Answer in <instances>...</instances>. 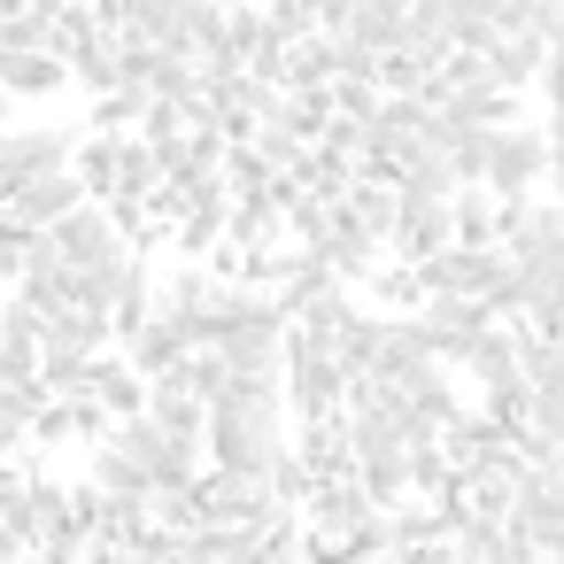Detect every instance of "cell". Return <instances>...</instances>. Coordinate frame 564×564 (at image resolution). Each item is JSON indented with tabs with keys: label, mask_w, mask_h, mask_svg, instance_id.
Instances as JSON below:
<instances>
[{
	"label": "cell",
	"mask_w": 564,
	"mask_h": 564,
	"mask_svg": "<svg viewBox=\"0 0 564 564\" xmlns=\"http://www.w3.org/2000/svg\"><path fill=\"white\" fill-rule=\"evenodd\" d=\"M279 417H286L279 402L217 410V417H209V433H202V448L217 456V471H225V479H271V471H279V456H286V425H279Z\"/></svg>",
	"instance_id": "cell-1"
},
{
	"label": "cell",
	"mask_w": 564,
	"mask_h": 564,
	"mask_svg": "<svg viewBox=\"0 0 564 564\" xmlns=\"http://www.w3.org/2000/svg\"><path fill=\"white\" fill-rule=\"evenodd\" d=\"M348 371H340V356L325 348V340H302V333H286V379H279V402L302 417V425H333L340 410H348Z\"/></svg>",
	"instance_id": "cell-2"
},
{
	"label": "cell",
	"mask_w": 564,
	"mask_h": 564,
	"mask_svg": "<svg viewBox=\"0 0 564 564\" xmlns=\"http://www.w3.org/2000/svg\"><path fill=\"white\" fill-rule=\"evenodd\" d=\"M78 163V132L70 124H9L0 132V202L32 178H55Z\"/></svg>",
	"instance_id": "cell-3"
},
{
	"label": "cell",
	"mask_w": 564,
	"mask_h": 564,
	"mask_svg": "<svg viewBox=\"0 0 564 564\" xmlns=\"http://www.w3.org/2000/svg\"><path fill=\"white\" fill-rule=\"evenodd\" d=\"M410 279H417V302H487L510 279V263H502V248H441Z\"/></svg>",
	"instance_id": "cell-4"
},
{
	"label": "cell",
	"mask_w": 564,
	"mask_h": 564,
	"mask_svg": "<svg viewBox=\"0 0 564 564\" xmlns=\"http://www.w3.org/2000/svg\"><path fill=\"white\" fill-rule=\"evenodd\" d=\"M549 178V132L541 124H502L495 140H487V194L495 202H525V186H541Z\"/></svg>",
	"instance_id": "cell-5"
},
{
	"label": "cell",
	"mask_w": 564,
	"mask_h": 564,
	"mask_svg": "<svg viewBox=\"0 0 564 564\" xmlns=\"http://www.w3.org/2000/svg\"><path fill=\"white\" fill-rule=\"evenodd\" d=\"M55 248H63V271L70 279H86V271H101V263H117L124 248H140L124 225H117V209H101V202H86V209H70L55 232H47Z\"/></svg>",
	"instance_id": "cell-6"
},
{
	"label": "cell",
	"mask_w": 564,
	"mask_h": 564,
	"mask_svg": "<svg viewBox=\"0 0 564 564\" xmlns=\"http://www.w3.org/2000/svg\"><path fill=\"white\" fill-rule=\"evenodd\" d=\"M109 448H117V456H124V464L148 479V487H186V479H194V456H202V448H178L171 433H155L148 417L109 425Z\"/></svg>",
	"instance_id": "cell-7"
},
{
	"label": "cell",
	"mask_w": 564,
	"mask_h": 564,
	"mask_svg": "<svg viewBox=\"0 0 564 564\" xmlns=\"http://www.w3.org/2000/svg\"><path fill=\"white\" fill-rule=\"evenodd\" d=\"M417 155H433V109L425 101H379V117H371V163L394 178Z\"/></svg>",
	"instance_id": "cell-8"
},
{
	"label": "cell",
	"mask_w": 564,
	"mask_h": 564,
	"mask_svg": "<svg viewBox=\"0 0 564 564\" xmlns=\"http://www.w3.org/2000/svg\"><path fill=\"white\" fill-rule=\"evenodd\" d=\"M417 317V333H425V348H433V364H464L487 333H495V317H487V302H417L410 310Z\"/></svg>",
	"instance_id": "cell-9"
},
{
	"label": "cell",
	"mask_w": 564,
	"mask_h": 564,
	"mask_svg": "<svg viewBox=\"0 0 564 564\" xmlns=\"http://www.w3.org/2000/svg\"><path fill=\"white\" fill-rule=\"evenodd\" d=\"M417 371H433V348L417 333V317H379V348H371V387H410Z\"/></svg>",
	"instance_id": "cell-10"
},
{
	"label": "cell",
	"mask_w": 564,
	"mask_h": 564,
	"mask_svg": "<svg viewBox=\"0 0 564 564\" xmlns=\"http://www.w3.org/2000/svg\"><path fill=\"white\" fill-rule=\"evenodd\" d=\"M0 209H9V225H24V232H55L70 209H86V186H78L70 171H55V178H32V186H17V194L0 202Z\"/></svg>",
	"instance_id": "cell-11"
},
{
	"label": "cell",
	"mask_w": 564,
	"mask_h": 564,
	"mask_svg": "<svg viewBox=\"0 0 564 564\" xmlns=\"http://www.w3.org/2000/svg\"><path fill=\"white\" fill-rule=\"evenodd\" d=\"M140 417H148L155 433H171L178 448H202V433H209V410L194 402V387H186V379H155V387H148V402H140Z\"/></svg>",
	"instance_id": "cell-12"
},
{
	"label": "cell",
	"mask_w": 564,
	"mask_h": 564,
	"mask_svg": "<svg viewBox=\"0 0 564 564\" xmlns=\"http://www.w3.org/2000/svg\"><path fill=\"white\" fill-rule=\"evenodd\" d=\"M186 356H194V340H186V333H178L163 310H155V325H148V333H132V340H124V364L140 371V387L178 379V371H186Z\"/></svg>",
	"instance_id": "cell-13"
},
{
	"label": "cell",
	"mask_w": 564,
	"mask_h": 564,
	"mask_svg": "<svg viewBox=\"0 0 564 564\" xmlns=\"http://www.w3.org/2000/svg\"><path fill=\"white\" fill-rule=\"evenodd\" d=\"M333 40H348V47H364V55H402V40H410V9L402 0H364V9L348 17V32H333Z\"/></svg>",
	"instance_id": "cell-14"
},
{
	"label": "cell",
	"mask_w": 564,
	"mask_h": 564,
	"mask_svg": "<svg viewBox=\"0 0 564 564\" xmlns=\"http://www.w3.org/2000/svg\"><path fill=\"white\" fill-rule=\"evenodd\" d=\"M63 86H70L63 55H9V63H0V94H9V101H55Z\"/></svg>",
	"instance_id": "cell-15"
},
{
	"label": "cell",
	"mask_w": 564,
	"mask_h": 564,
	"mask_svg": "<svg viewBox=\"0 0 564 564\" xmlns=\"http://www.w3.org/2000/svg\"><path fill=\"white\" fill-rule=\"evenodd\" d=\"M549 70V47L533 40V32H502L495 47H487V78L502 86V94H518L525 78H541Z\"/></svg>",
	"instance_id": "cell-16"
},
{
	"label": "cell",
	"mask_w": 564,
	"mask_h": 564,
	"mask_svg": "<svg viewBox=\"0 0 564 564\" xmlns=\"http://www.w3.org/2000/svg\"><path fill=\"white\" fill-rule=\"evenodd\" d=\"M279 94H333V32H310L286 47V78Z\"/></svg>",
	"instance_id": "cell-17"
},
{
	"label": "cell",
	"mask_w": 564,
	"mask_h": 564,
	"mask_svg": "<svg viewBox=\"0 0 564 564\" xmlns=\"http://www.w3.org/2000/svg\"><path fill=\"white\" fill-rule=\"evenodd\" d=\"M140 402H148V387H140V371H132L124 356H101V364H94V410L124 425V417H140Z\"/></svg>",
	"instance_id": "cell-18"
},
{
	"label": "cell",
	"mask_w": 564,
	"mask_h": 564,
	"mask_svg": "<svg viewBox=\"0 0 564 564\" xmlns=\"http://www.w3.org/2000/svg\"><path fill=\"white\" fill-rule=\"evenodd\" d=\"M232 9L240 0H186V55H232Z\"/></svg>",
	"instance_id": "cell-19"
},
{
	"label": "cell",
	"mask_w": 564,
	"mask_h": 564,
	"mask_svg": "<svg viewBox=\"0 0 564 564\" xmlns=\"http://www.w3.org/2000/svg\"><path fill=\"white\" fill-rule=\"evenodd\" d=\"M140 86H148L155 101L186 109V101H194V55H178V47H148V70H140Z\"/></svg>",
	"instance_id": "cell-20"
},
{
	"label": "cell",
	"mask_w": 564,
	"mask_h": 564,
	"mask_svg": "<svg viewBox=\"0 0 564 564\" xmlns=\"http://www.w3.org/2000/svg\"><path fill=\"white\" fill-rule=\"evenodd\" d=\"M495 217H502V202H495L487 186H464V194L448 202V225H456V248H495Z\"/></svg>",
	"instance_id": "cell-21"
},
{
	"label": "cell",
	"mask_w": 564,
	"mask_h": 564,
	"mask_svg": "<svg viewBox=\"0 0 564 564\" xmlns=\"http://www.w3.org/2000/svg\"><path fill=\"white\" fill-rule=\"evenodd\" d=\"M132 40L186 55V0H132Z\"/></svg>",
	"instance_id": "cell-22"
},
{
	"label": "cell",
	"mask_w": 564,
	"mask_h": 564,
	"mask_svg": "<svg viewBox=\"0 0 564 564\" xmlns=\"http://www.w3.org/2000/svg\"><path fill=\"white\" fill-rule=\"evenodd\" d=\"M541 101H549V124H541V132L564 140V63H556V55H549V70H541Z\"/></svg>",
	"instance_id": "cell-23"
},
{
	"label": "cell",
	"mask_w": 564,
	"mask_h": 564,
	"mask_svg": "<svg viewBox=\"0 0 564 564\" xmlns=\"http://www.w3.org/2000/svg\"><path fill=\"white\" fill-rule=\"evenodd\" d=\"M356 9H364V0H317V32H348Z\"/></svg>",
	"instance_id": "cell-24"
},
{
	"label": "cell",
	"mask_w": 564,
	"mask_h": 564,
	"mask_svg": "<svg viewBox=\"0 0 564 564\" xmlns=\"http://www.w3.org/2000/svg\"><path fill=\"white\" fill-rule=\"evenodd\" d=\"M549 194H556V209H564V140H549Z\"/></svg>",
	"instance_id": "cell-25"
},
{
	"label": "cell",
	"mask_w": 564,
	"mask_h": 564,
	"mask_svg": "<svg viewBox=\"0 0 564 564\" xmlns=\"http://www.w3.org/2000/svg\"><path fill=\"white\" fill-rule=\"evenodd\" d=\"M24 471H9V456H0V502H9V487H17Z\"/></svg>",
	"instance_id": "cell-26"
},
{
	"label": "cell",
	"mask_w": 564,
	"mask_h": 564,
	"mask_svg": "<svg viewBox=\"0 0 564 564\" xmlns=\"http://www.w3.org/2000/svg\"><path fill=\"white\" fill-rule=\"evenodd\" d=\"M9 117H17V101H9V94H0V132H9Z\"/></svg>",
	"instance_id": "cell-27"
},
{
	"label": "cell",
	"mask_w": 564,
	"mask_h": 564,
	"mask_svg": "<svg viewBox=\"0 0 564 564\" xmlns=\"http://www.w3.org/2000/svg\"><path fill=\"white\" fill-rule=\"evenodd\" d=\"M402 9H433V0H402Z\"/></svg>",
	"instance_id": "cell-28"
},
{
	"label": "cell",
	"mask_w": 564,
	"mask_h": 564,
	"mask_svg": "<svg viewBox=\"0 0 564 564\" xmlns=\"http://www.w3.org/2000/svg\"><path fill=\"white\" fill-rule=\"evenodd\" d=\"M240 9H263V0H240Z\"/></svg>",
	"instance_id": "cell-29"
},
{
	"label": "cell",
	"mask_w": 564,
	"mask_h": 564,
	"mask_svg": "<svg viewBox=\"0 0 564 564\" xmlns=\"http://www.w3.org/2000/svg\"><path fill=\"white\" fill-rule=\"evenodd\" d=\"M263 9H271V0H263ZM310 9H317V0H310Z\"/></svg>",
	"instance_id": "cell-30"
},
{
	"label": "cell",
	"mask_w": 564,
	"mask_h": 564,
	"mask_svg": "<svg viewBox=\"0 0 564 564\" xmlns=\"http://www.w3.org/2000/svg\"><path fill=\"white\" fill-rule=\"evenodd\" d=\"M456 564H464V556H456Z\"/></svg>",
	"instance_id": "cell-31"
}]
</instances>
